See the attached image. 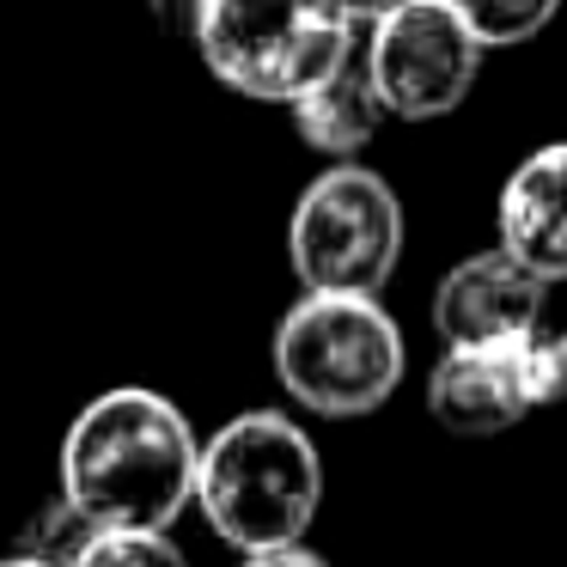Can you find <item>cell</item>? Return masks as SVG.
Masks as SVG:
<instances>
[{
    "label": "cell",
    "mask_w": 567,
    "mask_h": 567,
    "mask_svg": "<svg viewBox=\"0 0 567 567\" xmlns=\"http://www.w3.org/2000/svg\"><path fill=\"white\" fill-rule=\"evenodd\" d=\"M202 440L172 396L116 384L92 396L62 440V501L92 530H172L196 501Z\"/></svg>",
    "instance_id": "obj_1"
},
{
    "label": "cell",
    "mask_w": 567,
    "mask_h": 567,
    "mask_svg": "<svg viewBox=\"0 0 567 567\" xmlns=\"http://www.w3.org/2000/svg\"><path fill=\"white\" fill-rule=\"evenodd\" d=\"M196 506L238 555L306 543L323 506V457L311 433L275 409L233 415L196 457Z\"/></svg>",
    "instance_id": "obj_2"
},
{
    "label": "cell",
    "mask_w": 567,
    "mask_h": 567,
    "mask_svg": "<svg viewBox=\"0 0 567 567\" xmlns=\"http://www.w3.org/2000/svg\"><path fill=\"white\" fill-rule=\"evenodd\" d=\"M403 330L379 293H306L275 330V379L299 409L354 421L403 384Z\"/></svg>",
    "instance_id": "obj_3"
},
{
    "label": "cell",
    "mask_w": 567,
    "mask_h": 567,
    "mask_svg": "<svg viewBox=\"0 0 567 567\" xmlns=\"http://www.w3.org/2000/svg\"><path fill=\"white\" fill-rule=\"evenodd\" d=\"M189 43L238 99L293 104L360 43V19L342 0H208Z\"/></svg>",
    "instance_id": "obj_4"
},
{
    "label": "cell",
    "mask_w": 567,
    "mask_h": 567,
    "mask_svg": "<svg viewBox=\"0 0 567 567\" xmlns=\"http://www.w3.org/2000/svg\"><path fill=\"white\" fill-rule=\"evenodd\" d=\"M403 257V202L379 172L336 159L287 220V262L306 293H379Z\"/></svg>",
    "instance_id": "obj_5"
},
{
    "label": "cell",
    "mask_w": 567,
    "mask_h": 567,
    "mask_svg": "<svg viewBox=\"0 0 567 567\" xmlns=\"http://www.w3.org/2000/svg\"><path fill=\"white\" fill-rule=\"evenodd\" d=\"M360 55L384 116H403V123L452 116L482 74V43L445 0H403L379 13Z\"/></svg>",
    "instance_id": "obj_6"
},
{
    "label": "cell",
    "mask_w": 567,
    "mask_h": 567,
    "mask_svg": "<svg viewBox=\"0 0 567 567\" xmlns=\"http://www.w3.org/2000/svg\"><path fill=\"white\" fill-rule=\"evenodd\" d=\"M543 306H549V281H537L525 262L494 245L464 257L433 287V330L445 336V348H488L537 330Z\"/></svg>",
    "instance_id": "obj_7"
},
{
    "label": "cell",
    "mask_w": 567,
    "mask_h": 567,
    "mask_svg": "<svg viewBox=\"0 0 567 567\" xmlns=\"http://www.w3.org/2000/svg\"><path fill=\"white\" fill-rule=\"evenodd\" d=\"M427 409L457 440H488L530 415L525 367H518V336L488 348H445V360L427 379Z\"/></svg>",
    "instance_id": "obj_8"
},
{
    "label": "cell",
    "mask_w": 567,
    "mask_h": 567,
    "mask_svg": "<svg viewBox=\"0 0 567 567\" xmlns=\"http://www.w3.org/2000/svg\"><path fill=\"white\" fill-rule=\"evenodd\" d=\"M501 250L537 281H567V141L537 147L501 189Z\"/></svg>",
    "instance_id": "obj_9"
},
{
    "label": "cell",
    "mask_w": 567,
    "mask_h": 567,
    "mask_svg": "<svg viewBox=\"0 0 567 567\" xmlns=\"http://www.w3.org/2000/svg\"><path fill=\"white\" fill-rule=\"evenodd\" d=\"M287 111H293V128L311 153H323V159H360V147H372V135H379V123H384V104H379V92H372L360 43L318 80V86L299 92Z\"/></svg>",
    "instance_id": "obj_10"
},
{
    "label": "cell",
    "mask_w": 567,
    "mask_h": 567,
    "mask_svg": "<svg viewBox=\"0 0 567 567\" xmlns=\"http://www.w3.org/2000/svg\"><path fill=\"white\" fill-rule=\"evenodd\" d=\"M445 7L464 19L482 50H513L561 13V0H445Z\"/></svg>",
    "instance_id": "obj_11"
},
{
    "label": "cell",
    "mask_w": 567,
    "mask_h": 567,
    "mask_svg": "<svg viewBox=\"0 0 567 567\" xmlns=\"http://www.w3.org/2000/svg\"><path fill=\"white\" fill-rule=\"evenodd\" d=\"M68 567H189L165 530H92Z\"/></svg>",
    "instance_id": "obj_12"
},
{
    "label": "cell",
    "mask_w": 567,
    "mask_h": 567,
    "mask_svg": "<svg viewBox=\"0 0 567 567\" xmlns=\"http://www.w3.org/2000/svg\"><path fill=\"white\" fill-rule=\"evenodd\" d=\"M518 367H525V391H530V409H549L567 396V330H537L518 336Z\"/></svg>",
    "instance_id": "obj_13"
},
{
    "label": "cell",
    "mask_w": 567,
    "mask_h": 567,
    "mask_svg": "<svg viewBox=\"0 0 567 567\" xmlns=\"http://www.w3.org/2000/svg\"><path fill=\"white\" fill-rule=\"evenodd\" d=\"M202 7L208 0H147V13H153V25L159 31H172V38H196V19H202Z\"/></svg>",
    "instance_id": "obj_14"
},
{
    "label": "cell",
    "mask_w": 567,
    "mask_h": 567,
    "mask_svg": "<svg viewBox=\"0 0 567 567\" xmlns=\"http://www.w3.org/2000/svg\"><path fill=\"white\" fill-rule=\"evenodd\" d=\"M245 567H330V561H323V555H311L306 543H281V549L245 555Z\"/></svg>",
    "instance_id": "obj_15"
},
{
    "label": "cell",
    "mask_w": 567,
    "mask_h": 567,
    "mask_svg": "<svg viewBox=\"0 0 567 567\" xmlns=\"http://www.w3.org/2000/svg\"><path fill=\"white\" fill-rule=\"evenodd\" d=\"M342 7H348V19H367L372 25L379 13H391V7H403V0H342Z\"/></svg>",
    "instance_id": "obj_16"
},
{
    "label": "cell",
    "mask_w": 567,
    "mask_h": 567,
    "mask_svg": "<svg viewBox=\"0 0 567 567\" xmlns=\"http://www.w3.org/2000/svg\"><path fill=\"white\" fill-rule=\"evenodd\" d=\"M0 567H55V561H43V555H25V549H19V555H7Z\"/></svg>",
    "instance_id": "obj_17"
}]
</instances>
